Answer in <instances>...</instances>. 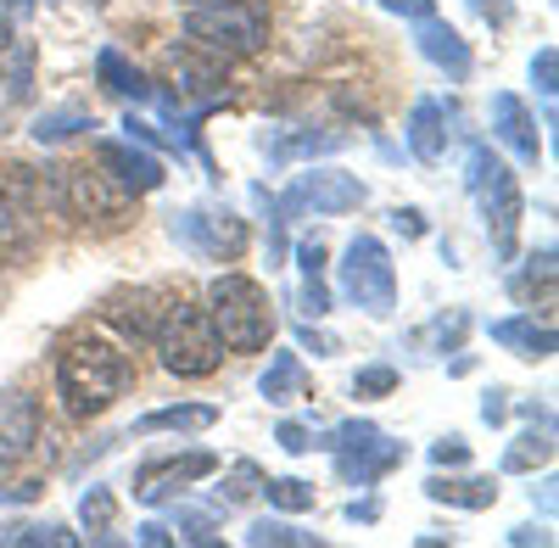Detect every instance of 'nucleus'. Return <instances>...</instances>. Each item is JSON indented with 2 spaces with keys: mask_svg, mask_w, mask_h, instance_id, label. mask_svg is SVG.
Segmentation results:
<instances>
[{
  "mask_svg": "<svg viewBox=\"0 0 559 548\" xmlns=\"http://www.w3.org/2000/svg\"><path fill=\"white\" fill-rule=\"evenodd\" d=\"M302 313H308V319L331 313V291H324V274H308V281H302Z\"/></svg>",
  "mask_w": 559,
  "mask_h": 548,
  "instance_id": "37",
  "label": "nucleus"
},
{
  "mask_svg": "<svg viewBox=\"0 0 559 548\" xmlns=\"http://www.w3.org/2000/svg\"><path fill=\"white\" fill-rule=\"evenodd\" d=\"M79 515H84L90 537H107V532H112V492H107V487H90L84 504H79Z\"/></svg>",
  "mask_w": 559,
  "mask_h": 548,
  "instance_id": "32",
  "label": "nucleus"
},
{
  "mask_svg": "<svg viewBox=\"0 0 559 548\" xmlns=\"http://www.w3.org/2000/svg\"><path fill=\"white\" fill-rule=\"evenodd\" d=\"M207 313L229 353H258L274 336V308H269L263 286L247 281V274H218L207 286Z\"/></svg>",
  "mask_w": 559,
  "mask_h": 548,
  "instance_id": "3",
  "label": "nucleus"
},
{
  "mask_svg": "<svg viewBox=\"0 0 559 548\" xmlns=\"http://www.w3.org/2000/svg\"><path fill=\"white\" fill-rule=\"evenodd\" d=\"M342 291L347 302H358L364 313L386 319L397 308V274H392V252L376 236H353L342 252Z\"/></svg>",
  "mask_w": 559,
  "mask_h": 548,
  "instance_id": "7",
  "label": "nucleus"
},
{
  "mask_svg": "<svg viewBox=\"0 0 559 548\" xmlns=\"http://www.w3.org/2000/svg\"><path fill=\"white\" fill-rule=\"evenodd\" d=\"M503 415H509V392H487V403H481V420H487V426H498Z\"/></svg>",
  "mask_w": 559,
  "mask_h": 548,
  "instance_id": "42",
  "label": "nucleus"
},
{
  "mask_svg": "<svg viewBox=\"0 0 559 548\" xmlns=\"http://www.w3.org/2000/svg\"><path fill=\"white\" fill-rule=\"evenodd\" d=\"M297 269H302V281H308V274H324V241L319 236L297 247Z\"/></svg>",
  "mask_w": 559,
  "mask_h": 548,
  "instance_id": "40",
  "label": "nucleus"
},
{
  "mask_svg": "<svg viewBox=\"0 0 559 548\" xmlns=\"http://www.w3.org/2000/svg\"><path fill=\"white\" fill-rule=\"evenodd\" d=\"M426 492L437 498V504H459V510H487L492 498H498V487L487 481V476H471V481H426Z\"/></svg>",
  "mask_w": 559,
  "mask_h": 548,
  "instance_id": "24",
  "label": "nucleus"
},
{
  "mask_svg": "<svg viewBox=\"0 0 559 548\" xmlns=\"http://www.w3.org/2000/svg\"><path fill=\"white\" fill-rule=\"evenodd\" d=\"M364 179H353V174H342V168H313V174H302L297 186L274 202V213H280V224L286 218H297V213H353V207H364Z\"/></svg>",
  "mask_w": 559,
  "mask_h": 548,
  "instance_id": "8",
  "label": "nucleus"
},
{
  "mask_svg": "<svg viewBox=\"0 0 559 548\" xmlns=\"http://www.w3.org/2000/svg\"><path fill=\"white\" fill-rule=\"evenodd\" d=\"M302 386H308V376H302V358H297V353H274V364H269L263 381H258V392H263L269 403H292Z\"/></svg>",
  "mask_w": 559,
  "mask_h": 548,
  "instance_id": "22",
  "label": "nucleus"
},
{
  "mask_svg": "<svg viewBox=\"0 0 559 548\" xmlns=\"http://www.w3.org/2000/svg\"><path fill=\"white\" fill-rule=\"evenodd\" d=\"M313 448H331L336 453V470L353 481V487H369V481H381L397 460H403V442H392L376 420H347L336 431H324V442Z\"/></svg>",
  "mask_w": 559,
  "mask_h": 548,
  "instance_id": "6",
  "label": "nucleus"
},
{
  "mask_svg": "<svg viewBox=\"0 0 559 548\" xmlns=\"http://www.w3.org/2000/svg\"><path fill=\"white\" fill-rule=\"evenodd\" d=\"M464 460H471V442H464V437H442L431 448V465H464Z\"/></svg>",
  "mask_w": 559,
  "mask_h": 548,
  "instance_id": "38",
  "label": "nucleus"
},
{
  "mask_svg": "<svg viewBox=\"0 0 559 548\" xmlns=\"http://www.w3.org/2000/svg\"><path fill=\"white\" fill-rule=\"evenodd\" d=\"M532 84H537V96H543V107L554 118V90H559V51L554 45H543V51L532 57Z\"/></svg>",
  "mask_w": 559,
  "mask_h": 548,
  "instance_id": "31",
  "label": "nucleus"
},
{
  "mask_svg": "<svg viewBox=\"0 0 559 548\" xmlns=\"http://www.w3.org/2000/svg\"><path fill=\"white\" fill-rule=\"evenodd\" d=\"M79 129H90V118L79 107H57V112H39L34 118V141L39 146H57V141H73Z\"/></svg>",
  "mask_w": 559,
  "mask_h": 548,
  "instance_id": "28",
  "label": "nucleus"
},
{
  "mask_svg": "<svg viewBox=\"0 0 559 548\" xmlns=\"http://www.w3.org/2000/svg\"><path fill=\"white\" fill-rule=\"evenodd\" d=\"M274 442L286 448V453H308V448H313V431H308V426H297V420H286V426L274 431Z\"/></svg>",
  "mask_w": 559,
  "mask_h": 548,
  "instance_id": "39",
  "label": "nucleus"
},
{
  "mask_svg": "<svg viewBox=\"0 0 559 548\" xmlns=\"http://www.w3.org/2000/svg\"><path fill=\"white\" fill-rule=\"evenodd\" d=\"M509 543H521V548H526V543H548V532H537V526H515V532H509Z\"/></svg>",
  "mask_w": 559,
  "mask_h": 548,
  "instance_id": "46",
  "label": "nucleus"
},
{
  "mask_svg": "<svg viewBox=\"0 0 559 548\" xmlns=\"http://www.w3.org/2000/svg\"><path fill=\"white\" fill-rule=\"evenodd\" d=\"M492 342L521 358H554V325H537V319H498Z\"/></svg>",
  "mask_w": 559,
  "mask_h": 548,
  "instance_id": "19",
  "label": "nucleus"
},
{
  "mask_svg": "<svg viewBox=\"0 0 559 548\" xmlns=\"http://www.w3.org/2000/svg\"><path fill=\"white\" fill-rule=\"evenodd\" d=\"M213 515H202V510H185V515H174V543H213Z\"/></svg>",
  "mask_w": 559,
  "mask_h": 548,
  "instance_id": "33",
  "label": "nucleus"
},
{
  "mask_svg": "<svg viewBox=\"0 0 559 548\" xmlns=\"http://www.w3.org/2000/svg\"><path fill=\"white\" fill-rule=\"evenodd\" d=\"M39 442V403L28 392H0V476L23 465Z\"/></svg>",
  "mask_w": 559,
  "mask_h": 548,
  "instance_id": "12",
  "label": "nucleus"
},
{
  "mask_svg": "<svg viewBox=\"0 0 559 548\" xmlns=\"http://www.w3.org/2000/svg\"><path fill=\"white\" fill-rule=\"evenodd\" d=\"M96 157H102V168L118 179L129 196H146V191L163 186V157L146 152V146H134V141H102Z\"/></svg>",
  "mask_w": 559,
  "mask_h": 548,
  "instance_id": "13",
  "label": "nucleus"
},
{
  "mask_svg": "<svg viewBox=\"0 0 559 548\" xmlns=\"http://www.w3.org/2000/svg\"><path fill=\"white\" fill-rule=\"evenodd\" d=\"M0 543H28V548H39V543H45V548H73L79 537L45 521V526H7V532H0Z\"/></svg>",
  "mask_w": 559,
  "mask_h": 548,
  "instance_id": "30",
  "label": "nucleus"
},
{
  "mask_svg": "<svg viewBox=\"0 0 559 548\" xmlns=\"http://www.w3.org/2000/svg\"><path fill=\"white\" fill-rule=\"evenodd\" d=\"M392 386H397V370H392V364H369V370L353 376V392H358V397H381V392H392Z\"/></svg>",
  "mask_w": 559,
  "mask_h": 548,
  "instance_id": "35",
  "label": "nucleus"
},
{
  "mask_svg": "<svg viewBox=\"0 0 559 548\" xmlns=\"http://www.w3.org/2000/svg\"><path fill=\"white\" fill-rule=\"evenodd\" d=\"M62 207L84 224H123L129 218V191L107 168H68V186H62Z\"/></svg>",
  "mask_w": 559,
  "mask_h": 548,
  "instance_id": "9",
  "label": "nucleus"
},
{
  "mask_svg": "<svg viewBox=\"0 0 559 548\" xmlns=\"http://www.w3.org/2000/svg\"><path fill=\"white\" fill-rule=\"evenodd\" d=\"M247 543L252 548H319V537L313 532H297L292 521H252Z\"/></svg>",
  "mask_w": 559,
  "mask_h": 548,
  "instance_id": "27",
  "label": "nucleus"
},
{
  "mask_svg": "<svg viewBox=\"0 0 559 548\" xmlns=\"http://www.w3.org/2000/svg\"><path fill=\"white\" fill-rule=\"evenodd\" d=\"M492 134L515 152L521 163H537L543 157V141H537V123H532V112L521 107V96H509V90H498L492 96Z\"/></svg>",
  "mask_w": 559,
  "mask_h": 548,
  "instance_id": "14",
  "label": "nucleus"
},
{
  "mask_svg": "<svg viewBox=\"0 0 559 548\" xmlns=\"http://www.w3.org/2000/svg\"><path fill=\"white\" fill-rule=\"evenodd\" d=\"M0 84H7V102H28L34 90V45L12 39V57H0Z\"/></svg>",
  "mask_w": 559,
  "mask_h": 548,
  "instance_id": "26",
  "label": "nucleus"
},
{
  "mask_svg": "<svg viewBox=\"0 0 559 548\" xmlns=\"http://www.w3.org/2000/svg\"><path fill=\"white\" fill-rule=\"evenodd\" d=\"M269 0H224V7H202L191 12V23H185V34H191L197 45H207L213 57H252L269 45Z\"/></svg>",
  "mask_w": 559,
  "mask_h": 548,
  "instance_id": "5",
  "label": "nucleus"
},
{
  "mask_svg": "<svg viewBox=\"0 0 559 548\" xmlns=\"http://www.w3.org/2000/svg\"><path fill=\"white\" fill-rule=\"evenodd\" d=\"M157 358H163V370L179 376V381H202L213 376L218 364H224V336L213 325V313L207 308H191V302H168L163 319H157Z\"/></svg>",
  "mask_w": 559,
  "mask_h": 548,
  "instance_id": "2",
  "label": "nucleus"
},
{
  "mask_svg": "<svg viewBox=\"0 0 559 548\" xmlns=\"http://www.w3.org/2000/svg\"><path fill=\"white\" fill-rule=\"evenodd\" d=\"M381 7L397 12V17H414V23H419V17H431V12H437V0H381Z\"/></svg>",
  "mask_w": 559,
  "mask_h": 548,
  "instance_id": "41",
  "label": "nucleus"
},
{
  "mask_svg": "<svg viewBox=\"0 0 559 548\" xmlns=\"http://www.w3.org/2000/svg\"><path fill=\"white\" fill-rule=\"evenodd\" d=\"M39 487H0V498H12V504H23V498H34Z\"/></svg>",
  "mask_w": 559,
  "mask_h": 548,
  "instance_id": "48",
  "label": "nucleus"
},
{
  "mask_svg": "<svg viewBox=\"0 0 559 548\" xmlns=\"http://www.w3.org/2000/svg\"><path fill=\"white\" fill-rule=\"evenodd\" d=\"M392 224H397L403 236H426V224H419V213H414V207H397V213H392Z\"/></svg>",
  "mask_w": 559,
  "mask_h": 548,
  "instance_id": "44",
  "label": "nucleus"
},
{
  "mask_svg": "<svg viewBox=\"0 0 559 548\" xmlns=\"http://www.w3.org/2000/svg\"><path fill=\"white\" fill-rule=\"evenodd\" d=\"M34 247V213L12 179H0V258H23Z\"/></svg>",
  "mask_w": 559,
  "mask_h": 548,
  "instance_id": "16",
  "label": "nucleus"
},
{
  "mask_svg": "<svg viewBox=\"0 0 559 548\" xmlns=\"http://www.w3.org/2000/svg\"><path fill=\"white\" fill-rule=\"evenodd\" d=\"M274 510H292V515H302V510H313V487L308 481H297V476H280V481H263L258 487Z\"/></svg>",
  "mask_w": 559,
  "mask_h": 548,
  "instance_id": "29",
  "label": "nucleus"
},
{
  "mask_svg": "<svg viewBox=\"0 0 559 548\" xmlns=\"http://www.w3.org/2000/svg\"><path fill=\"white\" fill-rule=\"evenodd\" d=\"M414 45H419V51H426L442 73H453V79H464V73H471V45H464L437 12L431 17H419V34H414Z\"/></svg>",
  "mask_w": 559,
  "mask_h": 548,
  "instance_id": "15",
  "label": "nucleus"
},
{
  "mask_svg": "<svg viewBox=\"0 0 559 548\" xmlns=\"http://www.w3.org/2000/svg\"><path fill=\"white\" fill-rule=\"evenodd\" d=\"M263 487V476H258V465H236V470H229V492H224V504H241V498H252Z\"/></svg>",
  "mask_w": 559,
  "mask_h": 548,
  "instance_id": "36",
  "label": "nucleus"
},
{
  "mask_svg": "<svg viewBox=\"0 0 559 548\" xmlns=\"http://www.w3.org/2000/svg\"><path fill=\"white\" fill-rule=\"evenodd\" d=\"M163 308H168V297H163V291H123V297H112L107 319H112V325H118L123 336H146V342H152Z\"/></svg>",
  "mask_w": 559,
  "mask_h": 548,
  "instance_id": "17",
  "label": "nucleus"
},
{
  "mask_svg": "<svg viewBox=\"0 0 559 548\" xmlns=\"http://www.w3.org/2000/svg\"><path fill=\"white\" fill-rule=\"evenodd\" d=\"M548 460H554V426L526 431V437H515V448H503V470L509 476H521L532 465H548Z\"/></svg>",
  "mask_w": 559,
  "mask_h": 548,
  "instance_id": "25",
  "label": "nucleus"
},
{
  "mask_svg": "<svg viewBox=\"0 0 559 548\" xmlns=\"http://www.w3.org/2000/svg\"><path fill=\"white\" fill-rule=\"evenodd\" d=\"M302 347H313V353H336V336H319L313 325H302Z\"/></svg>",
  "mask_w": 559,
  "mask_h": 548,
  "instance_id": "45",
  "label": "nucleus"
},
{
  "mask_svg": "<svg viewBox=\"0 0 559 548\" xmlns=\"http://www.w3.org/2000/svg\"><path fill=\"white\" fill-rule=\"evenodd\" d=\"M96 79L112 90L118 102H152V79L140 73V68H129L118 51H102V57H96Z\"/></svg>",
  "mask_w": 559,
  "mask_h": 548,
  "instance_id": "20",
  "label": "nucleus"
},
{
  "mask_svg": "<svg viewBox=\"0 0 559 548\" xmlns=\"http://www.w3.org/2000/svg\"><path fill=\"white\" fill-rule=\"evenodd\" d=\"M213 470H218V453H207V448L163 453V460H146V465L134 470V498H140V504H168L174 492H185L191 481H202Z\"/></svg>",
  "mask_w": 559,
  "mask_h": 548,
  "instance_id": "11",
  "label": "nucleus"
},
{
  "mask_svg": "<svg viewBox=\"0 0 559 548\" xmlns=\"http://www.w3.org/2000/svg\"><path fill=\"white\" fill-rule=\"evenodd\" d=\"M218 420V408L213 403H179V408H152V415L146 420H140L134 431H207Z\"/></svg>",
  "mask_w": 559,
  "mask_h": 548,
  "instance_id": "21",
  "label": "nucleus"
},
{
  "mask_svg": "<svg viewBox=\"0 0 559 548\" xmlns=\"http://www.w3.org/2000/svg\"><path fill=\"white\" fill-rule=\"evenodd\" d=\"M408 152L419 163H437L448 152V129H442V107L437 102H414V112H408Z\"/></svg>",
  "mask_w": 559,
  "mask_h": 548,
  "instance_id": "18",
  "label": "nucleus"
},
{
  "mask_svg": "<svg viewBox=\"0 0 559 548\" xmlns=\"http://www.w3.org/2000/svg\"><path fill=\"white\" fill-rule=\"evenodd\" d=\"M191 7H202V0H191Z\"/></svg>",
  "mask_w": 559,
  "mask_h": 548,
  "instance_id": "49",
  "label": "nucleus"
},
{
  "mask_svg": "<svg viewBox=\"0 0 559 548\" xmlns=\"http://www.w3.org/2000/svg\"><path fill=\"white\" fill-rule=\"evenodd\" d=\"M140 543H152V548H168V543H174V532H168L163 521H146V526H140Z\"/></svg>",
  "mask_w": 559,
  "mask_h": 548,
  "instance_id": "43",
  "label": "nucleus"
},
{
  "mask_svg": "<svg viewBox=\"0 0 559 548\" xmlns=\"http://www.w3.org/2000/svg\"><path fill=\"white\" fill-rule=\"evenodd\" d=\"M537 281H543V286H554V247H543V252L532 258V269H526V274H515V297L526 302V297L537 291Z\"/></svg>",
  "mask_w": 559,
  "mask_h": 548,
  "instance_id": "34",
  "label": "nucleus"
},
{
  "mask_svg": "<svg viewBox=\"0 0 559 548\" xmlns=\"http://www.w3.org/2000/svg\"><path fill=\"white\" fill-rule=\"evenodd\" d=\"M464 186H471L481 218H487V236H492V252L509 258L515 252V230H521V186L515 174H509L487 146H471V157H464Z\"/></svg>",
  "mask_w": 559,
  "mask_h": 548,
  "instance_id": "4",
  "label": "nucleus"
},
{
  "mask_svg": "<svg viewBox=\"0 0 559 548\" xmlns=\"http://www.w3.org/2000/svg\"><path fill=\"white\" fill-rule=\"evenodd\" d=\"M347 134L342 129H313V134H280L269 141V157L274 163H292V157H313V152H342Z\"/></svg>",
  "mask_w": 559,
  "mask_h": 548,
  "instance_id": "23",
  "label": "nucleus"
},
{
  "mask_svg": "<svg viewBox=\"0 0 559 548\" xmlns=\"http://www.w3.org/2000/svg\"><path fill=\"white\" fill-rule=\"evenodd\" d=\"M174 241L202 252V258H241L247 224L229 207H191V213H174Z\"/></svg>",
  "mask_w": 559,
  "mask_h": 548,
  "instance_id": "10",
  "label": "nucleus"
},
{
  "mask_svg": "<svg viewBox=\"0 0 559 548\" xmlns=\"http://www.w3.org/2000/svg\"><path fill=\"white\" fill-rule=\"evenodd\" d=\"M129 353L107 336H73L57 358V392L68 403V415L90 420V415H102V408L129 386Z\"/></svg>",
  "mask_w": 559,
  "mask_h": 548,
  "instance_id": "1",
  "label": "nucleus"
},
{
  "mask_svg": "<svg viewBox=\"0 0 559 548\" xmlns=\"http://www.w3.org/2000/svg\"><path fill=\"white\" fill-rule=\"evenodd\" d=\"M376 515H381L376 504H347V521H376Z\"/></svg>",
  "mask_w": 559,
  "mask_h": 548,
  "instance_id": "47",
  "label": "nucleus"
}]
</instances>
